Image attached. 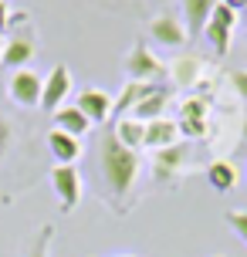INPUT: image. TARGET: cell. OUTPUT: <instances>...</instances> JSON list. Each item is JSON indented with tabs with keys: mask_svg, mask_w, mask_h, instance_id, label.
Wrapping results in <instances>:
<instances>
[{
	"mask_svg": "<svg viewBox=\"0 0 247 257\" xmlns=\"http://www.w3.org/2000/svg\"><path fill=\"white\" fill-rule=\"evenodd\" d=\"M98 166H102V180L112 193V200L122 203L136 186V176H139V153L126 149L112 132H105L102 146H98Z\"/></svg>",
	"mask_w": 247,
	"mask_h": 257,
	"instance_id": "obj_1",
	"label": "cell"
},
{
	"mask_svg": "<svg viewBox=\"0 0 247 257\" xmlns=\"http://www.w3.org/2000/svg\"><path fill=\"white\" fill-rule=\"evenodd\" d=\"M126 75L129 81H149V85H163V78L169 75V68L159 61L146 44H132L129 58H126Z\"/></svg>",
	"mask_w": 247,
	"mask_h": 257,
	"instance_id": "obj_2",
	"label": "cell"
},
{
	"mask_svg": "<svg viewBox=\"0 0 247 257\" xmlns=\"http://www.w3.org/2000/svg\"><path fill=\"white\" fill-rule=\"evenodd\" d=\"M234 27H237V14L227 7V4H217L213 14H210L207 27H203V34L207 41L213 44V51L217 54H227L230 51V41H234Z\"/></svg>",
	"mask_w": 247,
	"mask_h": 257,
	"instance_id": "obj_3",
	"label": "cell"
},
{
	"mask_svg": "<svg viewBox=\"0 0 247 257\" xmlns=\"http://www.w3.org/2000/svg\"><path fill=\"white\" fill-rule=\"evenodd\" d=\"M51 186L54 193H58V203H61V210H75L81 200V173L75 166H54L51 169Z\"/></svg>",
	"mask_w": 247,
	"mask_h": 257,
	"instance_id": "obj_4",
	"label": "cell"
},
{
	"mask_svg": "<svg viewBox=\"0 0 247 257\" xmlns=\"http://www.w3.org/2000/svg\"><path fill=\"white\" fill-rule=\"evenodd\" d=\"M41 88H44V78L34 75L31 68H21V71H14L11 85H7L11 98H14L17 105H24V108H34V105H41Z\"/></svg>",
	"mask_w": 247,
	"mask_h": 257,
	"instance_id": "obj_5",
	"label": "cell"
},
{
	"mask_svg": "<svg viewBox=\"0 0 247 257\" xmlns=\"http://www.w3.org/2000/svg\"><path fill=\"white\" fill-rule=\"evenodd\" d=\"M68 91H71V71H68L65 64H54L51 75L44 78V88H41V108L58 112V108L65 105Z\"/></svg>",
	"mask_w": 247,
	"mask_h": 257,
	"instance_id": "obj_6",
	"label": "cell"
},
{
	"mask_svg": "<svg viewBox=\"0 0 247 257\" xmlns=\"http://www.w3.org/2000/svg\"><path fill=\"white\" fill-rule=\"evenodd\" d=\"M149 38L156 41V44H163V48H183L190 34H186V27H183L180 17H173V14H159V17L149 21Z\"/></svg>",
	"mask_w": 247,
	"mask_h": 257,
	"instance_id": "obj_7",
	"label": "cell"
},
{
	"mask_svg": "<svg viewBox=\"0 0 247 257\" xmlns=\"http://www.w3.org/2000/svg\"><path fill=\"white\" fill-rule=\"evenodd\" d=\"M75 108H78L81 115L88 118L91 125H102L105 118L112 115V98H108L102 88H85V91H78V102H75Z\"/></svg>",
	"mask_w": 247,
	"mask_h": 257,
	"instance_id": "obj_8",
	"label": "cell"
},
{
	"mask_svg": "<svg viewBox=\"0 0 247 257\" xmlns=\"http://www.w3.org/2000/svg\"><path fill=\"white\" fill-rule=\"evenodd\" d=\"M183 163H186V146H180V142L166 146V149H156V156H153V176L159 183H169L183 169Z\"/></svg>",
	"mask_w": 247,
	"mask_h": 257,
	"instance_id": "obj_9",
	"label": "cell"
},
{
	"mask_svg": "<svg viewBox=\"0 0 247 257\" xmlns=\"http://www.w3.org/2000/svg\"><path fill=\"white\" fill-rule=\"evenodd\" d=\"M207 102L203 98H186V102L180 105V118H176V125H180V132H186V136H203L207 132Z\"/></svg>",
	"mask_w": 247,
	"mask_h": 257,
	"instance_id": "obj_10",
	"label": "cell"
},
{
	"mask_svg": "<svg viewBox=\"0 0 247 257\" xmlns=\"http://www.w3.org/2000/svg\"><path fill=\"white\" fill-rule=\"evenodd\" d=\"M156 88H159V85H149V81H126V85H122V91H118V98L112 102V115L126 118L132 108L146 98V95H153Z\"/></svg>",
	"mask_w": 247,
	"mask_h": 257,
	"instance_id": "obj_11",
	"label": "cell"
},
{
	"mask_svg": "<svg viewBox=\"0 0 247 257\" xmlns=\"http://www.w3.org/2000/svg\"><path fill=\"white\" fill-rule=\"evenodd\" d=\"M180 4H183V27H186L190 38H196V34L207 27L210 14H213V7H217L220 0H180Z\"/></svg>",
	"mask_w": 247,
	"mask_h": 257,
	"instance_id": "obj_12",
	"label": "cell"
},
{
	"mask_svg": "<svg viewBox=\"0 0 247 257\" xmlns=\"http://www.w3.org/2000/svg\"><path fill=\"white\" fill-rule=\"evenodd\" d=\"M180 142V125L173 118H156V122H146V149H166V146H176Z\"/></svg>",
	"mask_w": 247,
	"mask_h": 257,
	"instance_id": "obj_13",
	"label": "cell"
},
{
	"mask_svg": "<svg viewBox=\"0 0 247 257\" xmlns=\"http://www.w3.org/2000/svg\"><path fill=\"white\" fill-rule=\"evenodd\" d=\"M169 108V85H159L156 91H153V95H146L143 102L136 105V108H132L129 115L136 118V122H156V118H163V112H166Z\"/></svg>",
	"mask_w": 247,
	"mask_h": 257,
	"instance_id": "obj_14",
	"label": "cell"
},
{
	"mask_svg": "<svg viewBox=\"0 0 247 257\" xmlns=\"http://www.w3.org/2000/svg\"><path fill=\"white\" fill-rule=\"evenodd\" d=\"M48 149H51V156L58 159V166H71L81 156V142L75 139V136L61 132V128H51V132H48Z\"/></svg>",
	"mask_w": 247,
	"mask_h": 257,
	"instance_id": "obj_15",
	"label": "cell"
},
{
	"mask_svg": "<svg viewBox=\"0 0 247 257\" xmlns=\"http://www.w3.org/2000/svg\"><path fill=\"white\" fill-rule=\"evenodd\" d=\"M31 58H34V41L31 38H11L4 44V51H0V61L7 68H14V71H21Z\"/></svg>",
	"mask_w": 247,
	"mask_h": 257,
	"instance_id": "obj_16",
	"label": "cell"
},
{
	"mask_svg": "<svg viewBox=\"0 0 247 257\" xmlns=\"http://www.w3.org/2000/svg\"><path fill=\"white\" fill-rule=\"evenodd\" d=\"M112 136H115L126 149L139 153V149H143V142H146V125H143V122H136L132 115H126V118H118V122H115Z\"/></svg>",
	"mask_w": 247,
	"mask_h": 257,
	"instance_id": "obj_17",
	"label": "cell"
},
{
	"mask_svg": "<svg viewBox=\"0 0 247 257\" xmlns=\"http://www.w3.org/2000/svg\"><path fill=\"white\" fill-rule=\"evenodd\" d=\"M207 183H210L217 193H230V190L237 186V166L230 163V159H217V163H210Z\"/></svg>",
	"mask_w": 247,
	"mask_h": 257,
	"instance_id": "obj_18",
	"label": "cell"
},
{
	"mask_svg": "<svg viewBox=\"0 0 247 257\" xmlns=\"http://www.w3.org/2000/svg\"><path fill=\"white\" fill-rule=\"evenodd\" d=\"M54 128H61V132H68V136H75V139H78V136H85V132L91 128V122L81 115L75 105H65V108H58V112H54Z\"/></svg>",
	"mask_w": 247,
	"mask_h": 257,
	"instance_id": "obj_19",
	"label": "cell"
},
{
	"mask_svg": "<svg viewBox=\"0 0 247 257\" xmlns=\"http://www.w3.org/2000/svg\"><path fill=\"white\" fill-rule=\"evenodd\" d=\"M200 71H203V64H200V58H193V54L176 58L173 68H169V75H173L176 85H196V81H200Z\"/></svg>",
	"mask_w": 247,
	"mask_h": 257,
	"instance_id": "obj_20",
	"label": "cell"
},
{
	"mask_svg": "<svg viewBox=\"0 0 247 257\" xmlns=\"http://www.w3.org/2000/svg\"><path fill=\"white\" fill-rule=\"evenodd\" d=\"M51 240H54V227L48 223V227H41V230H38V237H34V244H31L27 257H51V254H48Z\"/></svg>",
	"mask_w": 247,
	"mask_h": 257,
	"instance_id": "obj_21",
	"label": "cell"
},
{
	"mask_svg": "<svg viewBox=\"0 0 247 257\" xmlns=\"http://www.w3.org/2000/svg\"><path fill=\"white\" fill-rule=\"evenodd\" d=\"M223 217H227V223L234 227V233H237V237H240V240L247 244V210H227Z\"/></svg>",
	"mask_w": 247,
	"mask_h": 257,
	"instance_id": "obj_22",
	"label": "cell"
},
{
	"mask_svg": "<svg viewBox=\"0 0 247 257\" xmlns=\"http://www.w3.org/2000/svg\"><path fill=\"white\" fill-rule=\"evenodd\" d=\"M230 85H234V91L240 95V102H247V68L230 71Z\"/></svg>",
	"mask_w": 247,
	"mask_h": 257,
	"instance_id": "obj_23",
	"label": "cell"
},
{
	"mask_svg": "<svg viewBox=\"0 0 247 257\" xmlns=\"http://www.w3.org/2000/svg\"><path fill=\"white\" fill-rule=\"evenodd\" d=\"M7 146H11V122L0 115V159H4V153H7Z\"/></svg>",
	"mask_w": 247,
	"mask_h": 257,
	"instance_id": "obj_24",
	"label": "cell"
},
{
	"mask_svg": "<svg viewBox=\"0 0 247 257\" xmlns=\"http://www.w3.org/2000/svg\"><path fill=\"white\" fill-rule=\"evenodd\" d=\"M220 4H227L234 14H240V11H247V0H220Z\"/></svg>",
	"mask_w": 247,
	"mask_h": 257,
	"instance_id": "obj_25",
	"label": "cell"
},
{
	"mask_svg": "<svg viewBox=\"0 0 247 257\" xmlns=\"http://www.w3.org/2000/svg\"><path fill=\"white\" fill-rule=\"evenodd\" d=\"M4 27H11V14H7V4L0 0V31H4Z\"/></svg>",
	"mask_w": 247,
	"mask_h": 257,
	"instance_id": "obj_26",
	"label": "cell"
},
{
	"mask_svg": "<svg viewBox=\"0 0 247 257\" xmlns=\"http://www.w3.org/2000/svg\"><path fill=\"white\" fill-rule=\"evenodd\" d=\"M244 136H247V122H244Z\"/></svg>",
	"mask_w": 247,
	"mask_h": 257,
	"instance_id": "obj_27",
	"label": "cell"
},
{
	"mask_svg": "<svg viewBox=\"0 0 247 257\" xmlns=\"http://www.w3.org/2000/svg\"><path fill=\"white\" fill-rule=\"evenodd\" d=\"M0 51H4V41H0Z\"/></svg>",
	"mask_w": 247,
	"mask_h": 257,
	"instance_id": "obj_28",
	"label": "cell"
},
{
	"mask_svg": "<svg viewBox=\"0 0 247 257\" xmlns=\"http://www.w3.org/2000/svg\"><path fill=\"white\" fill-rule=\"evenodd\" d=\"M122 257H132V254H122Z\"/></svg>",
	"mask_w": 247,
	"mask_h": 257,
	"instance_id": "obj_29",
	"label": "cell"
},
{
	"mask_svg": "<svg viewBox=\"0 0 247 257\" xmlns=\"http://www.w3.org/2000/svg\"><path fill=\"white\" fill-rule=\"evenodd\" d=\"M244 14H247V11H244Z\"/></svg>",
	"mask_w": 247,
	"mask_h": 257,
	"instance_id": "obj_30",
	"label": "cell"
}]
</instances>
